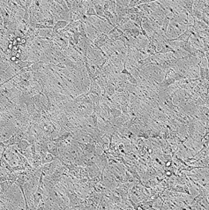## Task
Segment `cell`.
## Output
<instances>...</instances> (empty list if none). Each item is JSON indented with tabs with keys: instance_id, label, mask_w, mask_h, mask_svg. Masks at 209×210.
<instances>
[{
	"instance_id": "cell-1",
	"label": "cell",
	"mask_w": 209,
	"mask_h": 210,
	"mask_svg": "<svg viewBox=\"0 0 209 210\" xmlns=\"http://www.w3.org/2000/svg\"><path fill=\"white\" fill-rule=\"evenodd\" d=\"M16 148L18 149V151L21 153V154H22L23 155V153L28 148H30L31 147V144L27 140H21V141H19L16 145Z\"/></svg>"
},
{
	"instance_id": "cell-2",
	"label": "cell",
	"mask_w": 209,
	"mask_h": 210,
	"mask_svg": "<svg viewBox=\"0 0 209 210\" xmlns=\"http://www.w3.org/2000/svg\"><path fill=\"white\" fill-rule=\"evenodd\" d=\"M70 23L69 21H58L56 22V24L53 27V31L55 33H57L58 31H60L61 29L64 28L65 27L68 26V24Z\"/></svg>"
},
{
	"instance_id": "cell-3",
	"label": "cell",
	"mask_w": 209,
	"mask_h": 210,
	"mask_svg": "<svg viewBox=\"0 0 209 210\" xmlns=\"http://www.w3.org/2000/svg\"><path fill=\"white\" fill-rule=\"evenodd\" d=\"M90 118L92 120V123H93V126L94 128H99V122H98V115L96 114V112L94 111H92V113L90 114Z\"/></svg>"
},
{
	"instance_id": "cell-4",
	"label": "cell",
	"mask_w": 209,
	"mask_h": 210,
	"mask_svg": "<svg viewBox=\"0 0 209 210\" xmlns=\"http://www.w3.org/2000/svg\"><path fill=\"white\" fill-rule=\"evenodd\" d=\"M111 115L112 116V119H116L123 115V112L121 110L117 108H111Z\"/></svg>"
},
{
	"instance_id": "cell-5",
	"label": "cell",
	"mask_w": 209,
	"mask_h": 210,
	"mask_svg": "<svg viewBox=\"0 0 209 210\" xmlns=\"http://www.w3.org/2000/svg\"><path fill=\"white\" fill-rule=\"evenodd\" d=\"M93 6H94V9H95L96 13L103 12V6H102L101 5H100V4H96V3L94 2V3L93 4Z\"/></svg>"
},
{
	"instance_id": "cell-6",
	"label": "cell",
	"mask_w": 209,
	"mask_h": 210,
	"mask_svg": "<svg viewBox=\"0 0 209 210\" xmlns=\"http://www.w3.org/2000/svg\"><path fill=\"white\" fill-rule=\"evenodd\" d=\"M33 1L34 0H26V3H25V6L28 8V9H29L30 7H31V6H32V4H33Z\"/></svg>"
},
{
	"instance_id": "cell-7",
	"label": "cell",
	"mask_w": 209,
	"mask_h": 210,
	"mask_svg": "<svg viewBox=\"0 0 209 210\" xmlns=\"http://www.w3.org/2000/svg\"><path fill=\"white\" fill-rule=\"evenodd\" d=\"M132 21H135V20H136V18H137V14H130V15H128L127 16Z\"/></svg>"
},
{
	"instance_id": "cell-8",
	"label": "cell",
	"mask_w": 209,
	"mask_h": 210,
	"mask_svg": "<svg viewBox=\"0 0 209 210\" xmlns=\"http://www.w3.org/2000/svg\"><path fill=\"white\" fill-rule=\"evenodd\" d=\"M148 210H160V209H156V208H154V207H151V208H149Z\"/></svg>"
}]
</instances>
